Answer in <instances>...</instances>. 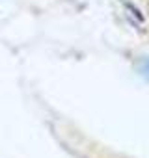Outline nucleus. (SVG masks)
<instances>
[{"mask_svg": "<svg viewBox=\"0 0 149 158\" xmlns=\"http://www.w3.org/2000/svg\"><path fill=\"white\" fill-rule=\"evenodd\" d=\"M145 74H147V76H149V60H147V61H145Z\"/></svg>", "mask_w": 149, "mask_h": 158, "instance_id": "obj_1", "label": "nucleus"}]
</instances>
